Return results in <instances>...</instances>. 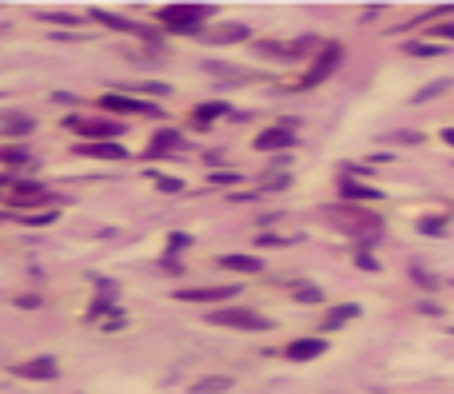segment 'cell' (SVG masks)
Here are the masks:
<instances>
[{
    "label": "cell",
    "mask_w": 454,
    "mask_h": 394,
    "mask_svg": "<svg viewBox=\"0 0 454 394\" xmlns=\"http://www.w3.org/2000/svg\"><path fill=\"white\" fill-rule=\"evenodd\" d=\"M323 219L335 223L343 235H351V239H359V243H379L383 239V219H379L374 212H367V207H359V203L323 207Z\"/></svg>",
    "instance_id": "1"
},
{
    "label": "cell",
    "mask_w": 454,
    "mask_h": 394,
    "mask_svg": "<svg viewBox=\"0 0 454 394\" xmlns=\"http://www.w3.org/2000/svg\"><path fill=\"white\" fill-rule=\"evenodd\" d=\"M212 327H232V331H271V319H263L252 307H223V311L207 314Z\"/></svg>",
    "instance_id": "2"
},
{
    "label": "cell",
    "mask_w": 454,
    "mask_h": 394,
    "mask_svg": "<svg viewBox=\"0 0 454 394\" xmlns=\"http://www.w3.org/2000/svg\"><path fill=\"white\" fill-rule=\"evenodd\" d=\"M212 12H215L212 4H163L160 21L168 24V28H175V32H192V28H200Z\"/></svg>",
    "instance_id": "3"
},
{
    "label": "cell",
    "mask_w": 454,
    "mask_h": 394,
    "mask_svg": "<svg viewBox=\"0 0 454 394\" xmlns=\"http://www.w3.org/2000/svg\"><path fill=\"white\" fill-rule=\"evenodd\" d=\"M339 60H343V44L327 40L323 48H319V56H315V64L307 68V76L299 80V88H315V84H323L327 76H331V72L339 68Z\"/></svg>",
    "instance_id": "4"
},
{
    "label": "cell",
    "mask_w": 454,
    "mask_h": 394,
    "mask_svg": "<svg viewBox=\"0 0 454 394\" xmlns=\"http://www.w3.org/2000/svg\"><path fill=\"white\" fill-rule=\"evenodd\" d=\"M100 108L116 111V116H151V120H160L163 116V108H156L151 100H131V96H124V92H108V96H100Z\"/></svg>",
    "instance_id": "5"
},
{
    "label": "cell",
    "mask_w": 454,
    "mask_h": 394,
    "mask_svg": "<svg viewBox=\"0 0 454 394\" xmlns=\"http://www.w3.org/2000/svg\"><path fill=\"white\" fill-rule=\"evenodd\" d=\"M68 128L80 131V140H116V136H124L120 120H80V116H72Z\"/></svg>",
    "instance_id": "6"
},
{
    "label": "cell",
    "mask_w": 454,
    "mask_h": 394,
    "mask_svg": "<svg viewBox=\"0 0 454 394\" xmlns=\"http://www.w3.org/2000/svg\"><path fill=\"white\" fill-rule=\"evenodd\" d=\"M72 152L92 155V160H128V148L116 140H80V143H72Z\"/></svg>",
    "instance_id": "7"
},
{
    "label": "cell",
    "mask_w": 454,
    "mask_h": 394,
    "mask_svg": "<svg viewBox=\"0 0 454 394\" xmlns=\"http://www.w3.org/2000/svg\"><path fill=\"white\" fill-rule=\"evenodd\" d=\"M9 371L16 374V378H36V383H44V378H56L60 366H56L52 354H40V359H28V363H12Z\"/></svg>",
    "instance_id": "8"
},
{
    "label": "cell",
    "mask_w": 454,
    "mask_h": 394,
    "mask_svg": "<svg viewBox=\"0 0 454 394\" xmlns=\"http://www.w3.org/2000/svg\"><path fill=\"white\" fill-rule=\"evenodd\" d=\"M239 295V287H183V291H175V299L180 303H220V299H235Z\"/></svg>",
    "instance_id": "9"
},
{
    "label": "cell",
    "mask_w": 454,
    "mask_h": 394,
    "mask_svg": "<svg viewBox=\"0 0 454 394\" xmlns=\"http://www.w3.org/2000/svg\"><path fill=\"white\" fill-rule=\"evenodd\" d=\"M283 148H295L291 124H283V128H263L259 136H255V152H283Z\"/></svg>",
    "instance_id": "10"
},
{
    "label": "cell",
    "mask_w": 454,
    "mask_h": 394,
    "mask_svg": "<svg viewBox=\"0 0 454 394\" xmlns=\"http://www.w3.org/2000/svg\"><path fill=\"white\" fill-rule=\"evenodd\" d=\"M283 354H287L291 363H311V359L327 354V339H295V343H287Z\"/></svg>",
    "instance_id": "11"
},
{
    "label": "cell",
    "mask_w": 454,
    "mask_h": 394,
    "mask_svg": "<svg viewBox=\"0 0 454 394\" xmlns=\"http://www.w3.org/2000/svg\"><path fill=\"white\" fill-rule=\"evenodd\" d=\"M339 195H343V203H359V199H371V203H379V199H383V192H379V187L355 183L351 175H343V180H339Z\"/></svg>",
    "instance_id": "12"
},
{
    "label": "cell",
    "mask_w": 454,
    "mask_h": 394,
    "mask_svg": "<svg viewBox=\"0 0 454 394\" xmlns=\"http://www.w3.org/2000/svg\"><path fill=\"white\" fill-rule=\"evenodd\" d=\"M188 143H183V136L180 131H172V128H163V131H156V140L148 143V155L156 160V155H168V152H183Z\"/></svg>",
    "instance_id": "13"
},
{
    "label": "cell",
    "mask_w": 454,
    "mask_h": 394,
    "mask_svg": "<svg viewBox=\"0 0 454 394\" xmlns=\"http://www.w3.org/2000/svg\"><path fill=\"white\" fill-rule=\"evenodd\" d=\"M220 267L239 271V275H259L263 271V259H255V255H220Z\"/></svg>",
    "instance_id": "14"
},
{
    "label": "cell",
    "mask_w": 454,
    "mask_h": 394,
    "mask_svg": "<svg viewBox=\"0 0 454 394\" xmlns=\"http://www.w3.org/2000/svg\"><path fill=\"white\" fill-rule=\"evenodd\" d=\"M220 116H227V104L212 100V104H200V108L192 111V124H195V128H207V124H215Z\"/></svg>",
    "instance_id": "15"
},
{
    "label": "cell",
    "mask_w": 454,
    "mask_h": 394,
    "mask_svg": "<svg viewBox=\"0 0 454 394\" xmlns=\"http://www.w3.org/2000/svg\"><path fill=\"white\" fill-rule=\"evenodd\" d=\"M351 319H359V303H343V307H335V311L323 319V331H339V327L351 323Z\"/></svg>",
    "instance_id": "16"
},
{
    "label": "cell",
    "mask_w": 454,
    "mask_h": 394,
    "mask_svg": "<svg viewBox=\"0 0 454 394\" xmlns=\"http://www.w3.org/2000/svg\"><path fill=\"white\" fill-rule=\"evenodd\" d=\"M223 390H232V378H227V374H207V378L192 383V394H223Z\"/></svg>",
    "instance_id": "17"
},
{
    "label": "cell",
    "mask_w": 454,
    "mask_h": 394,
    "mask_svg": "<svg viewBox=\"0 0 454 394\" xmlns=\"http://www.w3.org/2000/svg\"><path fill=\"white\" fill-rule=\"evenodd\" d=\"M252 36V28L247 24H220V28L212 32V40L215 44H227V40H247Z\"/></svg>",
    "instance_id": "18"
},
{
    "label": "cell",
    "mask_w": 454,
    "mask_h": 394,
    "mask_svg": "<svg viewBox=\"0 0 454 394\" xmlns=\"http://www.w3.org/2000/svg\"><path fill=\"white\" fill-rule=\"evenodd\" d=\"M92 21L108 24V28H116V32H131V28H136L128 16H116V12H104V9H92Z\"/></svg>",
    "instance_id": "19"
},
{
    "label": "cell",
    "mask_w": 454,
    "mask_h": 394,
    "mask_svg": "<svg viewBox=\"0 0 454 394\" xmlns=\"http://www.w3.org/2000/svg\"><path fill=\"white\" fill-rule=\"evenodd\" d=\"M104 314H120V311H116V299H108V295H100V299L88 307V314H84V319H88V323H96V319H104Z\"/></svg>",
    "instance_id": "20"
},
{
    "label": "cell",
    "mask_w": 454,
    "mask_h": 394,
    "mask_svg": "<svg viewBox=\"0 0 454 394\" xmlns=\"http://www.w3.org/2000/svg\"><path fill=\"white\" fill-rule=\"evenodd\" d=\"M36 16H40L44 24H64V28H76V24H80L76 12H36Z\"/></svg>",
    "instance_id": "21"
},
{
    "label": "cell",
    "mask_w": 454,
    "mask_h": 394,
    "mask_svg": "<svg viewBox=\"0 0 454 394\" xmlns=\"http://www.w3.org/2000/svg\"><path fill=\"white\" fill-rule=\"evenodd\" d=\"M56 207L52 212H32V215H21V223H28V227H48V223H56Z\"/></svg>",
    "instance_id": "22"
},
{
    "label": "cell",
    "mask_w": 454,
    "mask_h": 394,
    "mask_svg": "<svg viewBox=\"0 0 454 394\" xmlns=\"http://www.w3.org/2000/svg\"><path fill=\"white\" fill-rule=\"evenodd\" d=\"M406 56H443V44H403Z\"/></svg>",
    "instance_id": "23"
},
{
    "label": "cell",
    "mask_w": 454,
    "mask_h": 394,
    "mask_svg": "<svg viewBox=\"0 0 454 394\" xmlns=\"http://www.w3.org/2000/svg\"><path fill=\"white\" fill-rule=\"evenodd\" d=\"M295 303H323V291L319 287H295Z\"/></svg>",
    "instance_id": "24"
},
{
    "label": "cell",
    "mask_w": 454,
    "mask_h": 394,
    "mask_svg": "<svg viewBox=\"0 0 454 394\" xmlns=\"http://www.w3.org/2000/svg\"><path fill=\"white\" fill-rule=\"evenodd\" d=\"M418 231H423V235H443V231H446V219H434V215H426V219H418Z\"/></svg>",
    "instance_id": "25"
},
{
    "label": "cell",
    "mask_w": 454,
    "mask_h": 394,
    "mask_svg": "<svg viewBox=\"0 0 454 394\" xmlns=\"http://www.w3.org/2000/svg\"><path fill=\"white\" fill-rule=\"evenodd\" d=\"M446 88H450V80H438V84H426V88H423V92H418V96H414V100H418V104H423V100H434V96H438V92H446Z\"/></svg>",
    "instance_id": "26"
},
{
    "label": "cell",
    "mask_w": 454,
    "mask_h": 394,
    "mask_svg": "<svg viewBox=\"0 0 454 394\" xmlns=\"http://www.w3.org/2000/svg\"><path fill=\"white\" fill-rule=\"evenodd\" d=\"M243 175L239 172H207V183H220V187H227V183H239Z\"/></svg>",
    "instance_id": "27"
},
{
    "label": "cell",
    "mask_w": 454,
    "mask_h": 394,
    "mask_svg": "<svg viewBox=\"0 0 454 394\" xmlns=\"http://www.w3.org/2000/svg\"><path fill=\"white\" fill-rule=\"evenodd\" d=\"M411 279H414V283H423V287H434V283H438V279H434L431 271H423L418 263H414V267H411Z\"/></svg>",
    "instance_id": "28"
},
{
    "label": "cell",
    "mask_w": 454,
    "mask_h": 394,
    "mask_svg": "<svg viewBox=\"0 0 454 394\" xmlns=\"http://www.w3.org/2000/svg\"><path fill=\"white\" fill-rule=\"evenodd\" d=\"M188 243H192V235H183V231H175L172 239H168V255H172V251H183V247H188Z\"/></svg>",
    "instance_id": "29"
},
{
    "label": "cell",
    "mask_w": 454,
    "mask_h": 394,
    "mask_svg": "<svg viewBox=\"0 0 454 394\" xmlns=\"http://www.w3.org/2000/svg\"><path fill=\"white\" fill-rule=\"evenodd\" d=\"M156 187H160V192H183V183L180 180H168V175H156Z\"/></svg>",
    "instance_id": "30"
},
{
    "label": "cell",
    "mask_w": 454,
    "mask_h": 394,
    "mask_svg": "<svg viewBox=\"0 0 454 394\" xmlns=\"http://www.w3.org/2000/svg\"><path fill=\"white\" fill-rule=\"evenodd\" d=\"M355 263H359L363 271H379V259H374V255H367V251H359V255H355Z\"/></svg>",
    "instance_id": "31"
},
{
    "label": "cell",
    "mask_w": 454,
    "mask_h": 394,
    "mask_svg": "<svg viewBox=\"0 0 454 394\" xmlns=\"http://www.w3.org/2000/svg\"><path fill=\"white\" fill-rule=\"evenodd\" d=\"M255 243L259 247H283V243H291V239H283V235H255Z\"/></svg>",
    "instance_id": "32"
},
{
    "label": "cell",
    "mask_w": 454,
    "mask_h": 394,
    "mask_svg": "<svg viewBox=\"0 0 454 394\" xmlns=\"http://www.w3.org/2000/svg\"><path fill=\"white\" fill-rule=\"evenodd\" d=\"M9 131H12V136H21V131H32V120H28V116H21V120H9Z\"/></svg>",
    "instance_id": "33"
},
{
    "label": "cell",
    "mask_w": 454,
    "mask_h": 394,
    "mask_svg": "<svg viewBox=\"0 0 454 394\" xmlns=\"http://www.w3.org/2000/svg\"><path fill=\"white\" fill-rule=\"evenodd\" d=\"M391 140H394V143H418L423 136H418V131H394Z\"/></svg>",
    "instance_id": "34"
},
{
    "label": "cell",
    "mask_w": 454,
    "mask_h": 394,
    "mask_svg": "<svg viewBox=\"0 0 454 394\" xmlns=\"http://www.w3.org/2000/svg\"><path fill=\"white\" fill-rule=\"evenodd\" d=\"M124 323H128L124 314H112L108 323H104V331H108V334H116V331H124Z\"/></svg>",
    "instance_id": "35"
},
{
    "label": "cell",
    "mask_w": 454,
    "mask_h": 394,
    "mask_svg": "<svg viewBox=\"0 0 454 394\" xmlns=\"http://www.w3.org/2000/svg\"><path fill=\"white\" fill-rule=\"evenodd\" d=\"M16 307H24V311H36V307H40V299H36V295H21V299H16Z\"/></svg>",
    "instance_id": "36"
},
{
    "label": "cell",
    "mask_w": 454,
    "mask_h": 394,
    "mask_svg": "<svg viewBox=\"0 0 454 394\" xmlns=\"http://www.w3.org/2000/svg\"><path fill=\"white\" fill-rule=\"evenodd\" d=\"M4 160H12V163H16V160H28V152H24V148H9V152H4Z\"/></svg>",
    "instance_id": "37"
},
{
    "label": "cell",
    "mask_w": 454,
    "mask_h": 394,
    "mask_svg": "<svg viewBox=\"0 0 454 394\" xmlns=\"http://www.w3.org/2000/svg\"><path fill=\"white\" fill-rule=\"evenodd\" d=\"M438 36H446V40H454V24H438Z\"/></svg>",
    "instance_id": "38"
},
{
    "label": "cell",
    "mask_w": 454,
    "mask_h": 394,
    "mask_svg": "<svg viewBox=\"0 0 454 394\" xmlns=\"http://www.w3.org/2000/svg\"><path fill=\"white\" fill-rule=\"evenodd\" d=\"M443 140H446V143H450V148H454V128H443Z\"/></svg>",
    "instance_id": "39"
}]
</instances>
